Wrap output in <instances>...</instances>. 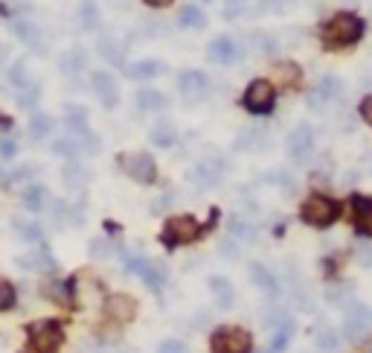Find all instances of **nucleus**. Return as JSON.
Listing matches in <instances>:
<instances>
[{
	"instance_id": "1",
	"label": "nucleus",
	"mask_w": 372,
	"mask_h": 353,
	"mask_svg": "<svg viewBox=\"0 0 372 353\" xmlns=\"http://www.w3.org/2000/svg\"><path fill=\"white\" fill-rule=\"evenodd\" d=\"M364 30H366V23L358 12H337L323 23L320 38H323L326 47H352L355 41H361Z\"/></svg>"
},
{
	"instance_id": "2",
	"label": "nucleus",
	"mask_w": 372,
	"mask_h": 353,
	"mask_svg": "<svg viewBox=\"0 0 372 353\" xmlns=\"http://www.w3.org/2000/svg\"><path fill=\"white\" fill-rule=\"evenodd\" d=\"M300 216L306 225L311 228H329L337 222L340 216V204L332 199V196H323V193H314L303 202V210H300Z\"/></svg>"
},
{
	"instance_id": "3",
	"label": "nucleus",
	"mask_w": 372,
	"mask_h": 353,
	"mask_svg": "<svg viewBox=\"0 0 372 353\" xmlns=\"http://www.w3.org/2000/svg\"><path fill=\"white\" fill-rule=\"evenodd\" d=\"M27 333H30V350L32 353H59V347L64 345V330L53 318L30 324Z\"/></svg>"
},
{
	"instance_id": "4",
	"label": "nucleus",
	"mask_w": 372,
	"mask_h": 353,
	"mask_svg": "<svg viewBox=\"0 0 372 353\" xmlns=\"http://www.w3.org/2000/svg\"><path fill=\"white\" fill-rule=\"evenodd\" d=\"M201 225H198V219L192 216H172L160 233V240L166 248H178V245H189L195 243L198 237H201Z\"/></svg>"
},
{
	"instance_id": "5",
	"label": "nucleus",
	"mask_w": 372,
	"mask_h": 353,
	"mask_svg": "<svg viewBox=\"0 0 372 353\" xmlns=\"http://www.w3.org/2000/svg\"><path fill=\"white\" fill-rule=\"evenodd\" d=\"M126 272L131 274H140L145 287H152L155 292H160L169 280V269L160 263V260H148V257H140V254H131L126 257Z\"/></svg>"
},
{
	"instance_id": "6",
	"label": "nucleus",
	"mask_w": 372,
	"mask_h": 353,
	"mask_svg": "<svg viewBox=\"0 0 372 353\" xmlns=\"http://www.w3.org/2000/svg\"><path fill=\"white\" fill-rule=\"evenodd\" d=\"M212 353H251L253 350V339L241 327H221L210 339Z\"/></svg>"
},
{
	"instance_id": "7",
	"label": "nucleus",
	"mask_w": 372,
	"mask_h": 353,
	"mask_svg": "<svg viewBox=\"0 0 372 353\" xmlns=\"http://www.w3.org/2000/svg\"><path fill=\"white\" fill-rule=\"evenodd\" d=\"M274 103H277V88L268 79H253L251 85H247L244 97H241V105L251 114H268L270 108H274Z\"/></svg>"
},
{
	"instance_id": "8",
	"label": "nucleus",
	"mask_w": 372,
	"mask_h": 353,
	"mask_svg": "<svg viewBox=\"0 0 372 353\" xmlns=\"http://www.w3.org/2000/svg\"><path fill=\"white\" fill-rule=\"evenodd\" d=\"M119 167L131 181L137 184H152L157 178V167H155V158L148 152H134V155H122L119 158Z\"/></svg>"
},
{
	"instance_id": "9",
	"label": "nucleus",
	"mask_w": 372,
	"mask_h": 353,
	"mask_svg": "<svg viewBox=\"0 0 372 353\" xmlns=\"http://www.w3.org/2000/svg\"><path fill=\"white\" fill-rule=\"evenodd\" d=\"M178 91L186 103H201L210 97V79L201 74V70H184L178 76Z\"/></svg>"
},
{
	"instance_id": "10",
	"label": "nucleus",
	"mask_w": 372,
	"mask_h": 353,
	"mask_svg": "<svg viewBox=\"0 0 372 353\" xmlns=\"http://www.w3.org/2000/svg\"><path fill=\"white\" fill-rule=\"evenodd\" d=\"M314 152V132L308 123H296V129L288 134V155L294 163H306Z\"/></svg>"
},
{
	"instance_id": "11",
	"label": "nucleus",
	"mask_w": 372,
	"mask_h": 353,
	"mask_svg": "<svg viewBox=\"0 0 372 353\" xmlns=\"http://www.w3.org/2000/svg\"><path fill=\"white\" fill-rule=\"evenodd\" d=\"M239 56H241V50H239V44H236L230 35H218V38H212L210 47H207V59H210L212 64H221V67L236 64Z\"/></svg>"
},
{
	"instance_id": "12",
	"label": "nucleus",
	"mask_w": 372,
	"mask_h": 353,
	"mask_svg": "<svg viewBox=\"0 0 372 353\" xmlns=\"http://www.w3.org/2000/svg\"><path fill=\"white\" fill-rule=\"evenodd\" d=\"M265 324L270 327V345H268L265 353H282L288 347V342H291V333H294L291 318L285 313H277V316H270Z\"/></svg>"
},
{
	"instance_id": "13",
	"label": "nucleus",
	"mask_w": 372,
	"mask_h": 353,
	"mask_svg": "<svg viewBox=\"0 0 372 353\" xmlns=\"http://www.w3.org/2000/svg\"><path fill=\"white\" fill-rule=\"evenodd\" d=\"M90 85H93V93H96L99 103H102L105 108H116L119 105V88H116L114 74H108V70H96V74L90 76Z\"/></svg>"
},
{
	"instance_id": "14",
	"label": "nucleus",
	"mask_w": 372,
	"mask_h": 353,
	"mask_svg": "<svg viewBox=\"0 0 372 353\" xmlns=\"http://www.w3.org/2000/svg\"><path fill=\"white\" fill-rule=\"evenodd\" d=\"M369 321H372L369 310L361 307V303H352V307L346 310V316H343V336H346V339H352V342H358L361 336H366Z\"/></svg>"
},
{
	"instance_id": "15",
	"label": "nucleus",
	"mask_w": 372,
	"mask_h": 353,
	"mask_svg": "<svg viewBox=\"0 0 372 353\" xmlns=\"http://www.w3.org/2000/svg\"><path fill=\"white\" fill-rule=\"evenodd\" d=\"M105 313L114 321H131L137 316V301L131 295H111L105 301Z\"/></svg>"
},
{
	"instance_id": "16",
	"label": "nucleus",
	"mask_w": 372,
	"mask_h": 353,
	"mask_svg": "<svg viewBox=\"0 0 372 353\" xmlns=\"http://www.w3.org/2000/svg\"><path fill=\"white\" fill-rule=\"evenodd\" d=\"M340 97H343V85H340V79L326 76L323 82H320V85L314 88V93H311V105H332V103H337Z\"/></svg>"
},
{
	"instance_id": "17",
	"label": "nucleus",
	"mask_w": 372,
	"mask_h": 353,
	"mask_svg": "<svg viewBox=\"0 0 372 353\" xmlns=\"http://www.w3.org/2000/svg\"><path fill=\"white\" fill-rule=\"evenodd\" d=\"M210 292H212V298H215V303H218L221 310H230L233 307L236 289H233V284H230L224 274H212L210 277Z\"/></svg>"
},
{
	"instance_id": "18",
	"label": "nucleus",
	"mask_w": 372,
	"mask_h": 353,
	"mask_svg": "<svg viewBox=\"0 0 372 353\" xmlns=\"http://www.w3.org/2000/svg\"><path fill=\"white\" fill-rule=\"evenodd\" d=\"M352 210H355V228L372 237V196H352Z\"/></svg>"
},
{
	"instance_id": "19",
	"label": "nucleus",
	"mask_w": 372,
	"mask_h": 353,
	"mask_svg": "<svg viewBox=\"0 0 372 353\" xmlns=\"http://www.w3.org/2000/svg\"><path fill=\"white\" fill-rule=\"evenodd\" d=\"M137 105H140V111H163L169 105V97L160 93L157 88H140L137 91Z\"/></svg>"
},
{
	"instance_id": "20",
	"label": "nucleus",
	"mask_w": 372,
	"mask_h": 353,
	"mask_svg": "<svg viewBox=\"0 0 372 353\" xmlns=\"http://www.w3.org/2000/svg\"><path fill=\"white\" fill-rule=\"evenodd\" d=\"M44 292L49 295V301L73 307V280H49V284H44Z\"/></svg>"
},
{
	"instance_id": "21",
	"label": "nucleus",
	"mask_w": 372,
	"mask_h": 353,
	"mask_svg": "<svg viewBox=\"0 0 372 353\" xmlns=\"http://www.w3.org/2000/svg\"><path fill=\"white\" fill-rule=\"evenodd\" d=\"M12 33L23 41V44H30V47H41V33L32 21L27 18H12Z\"/></svg>"
},
{
	"instance_id": "22",
	"label": "nucleus",
	"mask_w": 372,
	"mask_h": 353,
	"mask_svg": "<svg viewBox=\"0 0 372 353\" xmlns=\"http://www.w3.org/2000/svg\"><path fill=\"white\" fill-rule=\"evenodd\" d=\"M251 277H253V284H256L265 295H277V292H280L277 277L268 272V266H262V263H251Z\"/></svg>"
},
{
	"instance_id": "23",
	"label": "nucleus",
	"mask_w": 372,
	"mask_h": 353,
	"mask_svg": "<svg viewBox=\"0 0 372 353\" xmlns=\"http://www.w3.org/2000/svg\"><path fill=\"white\" fill-rule=\"evenodd\" d=\"M178 27H184V30H201V27H207L204 9H198L195 4H192V6H184V9L178 12Z\"/></svg>"
},
{
	"instance_id": "24",
	"label": "nucleus",
	"mask_w": 372,
	"mask_h": 353,
	"mask_svg": "<svg viewBox=\"0 0 372 353\" xmlns=\"http://www.w3.org/2000/svg\"><path fill=\"white\" fill-rule=\"evenodd\" d=\"M49 202V193H47V187L44 184H30L27 190H23V207L27 210H44Z\"/></svg>"
},
{
	"instance_id": "25",
	"label": "nucleus",
	"mask_w": 372,
	"mask_h": 353,
	"mask_svg": "<svg viewBox=\"0 0 372 353\" xmlns=\"http://www.w3.org/2000/svg\"><path fill=\"white\" fill-rule=\"evenodd\" d=\"M163 74V64L157 59H143V62H134L128 67V76L131 79H155Z\"/></svg>"
},
{
	"instance_id": "26",
	"label": "nucleus",
	"mask_w": 372,
	"mask_h": 353,
	"mask_svg": "<svg viewBox=\"0 0 372 353\" xmlns=\"http://www.w3.org/2000/svg\"><path fill=\"white\" fill-rule=\"evenodd\" d=\"M53 129H56V117L47 111H35V117L30 120V134L35 140H44L47 134H53Z\"/></svg>"
},
{
	"instance_id": "27",
	"label": "nucleus",
	"mask_w": 372,
	"mask_h": 353,
	"mask_svg": "<svg viewBox=\"0 0 372 353\" xmlns=\"http://www.w3.org/2000/svg\"><path fill=\"white\" fill-rule=\"evenodd\" d=\"M195 178H201V187H215V181H221V167L215 161H201L195 167Z\"/></svg>"
},
{
	"instance_id": "28",
	"label": "nucleus",
	"mask_w": 372,
	"mask_h": 353,
	"mask_svg": "<svg viewBox=\"0 0 372 353\" xmlns=\"http://www.w3.org/2000/svg\"><path fill=\"white\" fill-rule=\"evenodd\" d=\"M175 140H178V132H175V126H172L169 120H160L152 129V144H157V146H172Z\"/></svg>"
},
{
	"instance_id": "29",
	"label": "nucleus",
	"mask_w": 372,
	"mask_h": 353,
	"mask_svg": "<svg viewBox=\"0 0 372 353\" xmlns=\"http://www.w3.org/2000/svg\"><path fill=\"white\" fill-rule=\"evenodd\" d=\"M20 266H27V269H53V254H49V248L41 245L30 257H20Z\"/></svg>"
},
{
	"instance_id": "30",
	"label": "nucleus",
	"mask_w": 372,
	"mask_h": 353,
	"mask_svg": "<svg viewBox=\"0 0 372 353\" xmlns=\"http://www.w3.org/2000/svg\"><path fill=\"white\" fill-rule=\"evenodd\" d=\"M277 79L282 85H300L303 82V70L296 67L294 62H280L277 64Z\"/></svg>"
},
{
	"instance_id": "31",
	"label": "nucleus",
	"mask_w": 372,
	"mask_h": 353,
	"mask_svg": "<svg viewBox=\"0 0 372 353\" xmlns=\"http://www.w3.org/2000/svg\"><path fill=\"white\" fill-rule=\"evenodd\" d=\"M15 225V233L23 240H30V243H38L41 240V225L38 222H23V219H12Z\"/></svg>"
},
{
	"instance_id": "32",
	"label": "nucleus",
	"mask_w": 372,
	"mask_h": 353,
	"mask_svg": "<svg viewBox=\"0 0 372 353\" xmlns=\"http://www.w3.org/2000/svg\"><path fill=\"white\" fill-rule=\"evenodd\" d=\"M64 178H67L70 187H79V184H85V178H88V170H82L79 161H70V167L64 170Z\"/></svg>"
},
{
	"instance_id": "33",
	"label": "nucleus",
	"mask_w": 372,
	"mask_h": 353,
	"mask_svg": "<svg viewBox=\"0 0 372 353\" xmlns=\"http://www.w3.org/2000/svg\"><path fill=\"white\" fill-rule=\"evenodd\" d=\"M15 287L9 284V280H0V313H6L15 307Z\"/></svg>"
},
{
	"instance_id": "34",
	"label": "nucleus",
	"mask_w": 372,
	"mask_h": 353,
	"mask_svg": "<svg viewBox=\"0 0 372 353\" xmlns=\"http://www.w3.org/2000/svg\"><path fill=\"white\" fill-rule=\"evenodd\" d=\"M157 353H189V347L181 339H166V342H160Z\"/></svg>"
},
{
	"instance_id": "35",
	"label": "nucleus",
	"mask_w": 372,
	"mask_h": 353,
	"mask_svg": "<svg viewBox=\"0 0 372 353\" xmlns=\"http://www.w3.org/2000/svg\"><path fill=\"white\" fill-rule=\"evenodd\" d=\"M111 248H114V245H111L108 240H93V243H90V254H93V257H111V254H114Z\"/></svg>"
},
{
	"instance_id": "36",
	"label": "nucleus",
	"mask_w": 372,
	"mask_h": 353,
	"mask_svg": "<svg viewBox=\"0 0 372 353\" xmlns=\"http://www.w3.org/2000/svg\"><path fill=\"white\" fill-rule=\"evenodd\" d=\"M317 345L323 347V350H335V347H337V336H335L332 330H320V333H317Z\"/></svg>"
},
{
	"instance_id": "37",
	"label": "nucleus",
	"mask_w": 372,
	"mask_h": 353,
	"mask_svg": "<svg viewBox=\"0 0 372 353\" xmlns=\"http://www.w3.org/2000/svg\"><path fill=\"white\" fill-rule=\"evenodd\" d=\"M15 155H18V144H15V140H12V137H4V140H0V158L9 161V158H15Z\"/></svg>"
},
{
	"instance_id": "38",
	"label": "nucleus",
	"mask_w": 372,
	"mask_h": 353,
	"mask_svg": "<svg viewBox=\"0 0 372 353\" xmlns=\"http://www.w3.org/2000/svg\"><path fill=\"white\" fill-rule=\"evenodd\" d=\"M244 4H247V0H224V15L227 18H236L244 9Z\"/></svg>"
},
{
	"instance_id": "39",
	"label": "nucleus",
	"mask_w": 372,
	"mask_h": 353,
	"mask_svg": "<svg viewBox=\"0 0 372 353\" xmlns=\"http://www.w3.org/2000/svg\"><path fill=\"white\" fill-rule=\"evenodd\" d=\"M361 117H364V123H369V126H372V93L361 100Z\"/></svg>"
},
{
	"instance_id": "40",
	"label": "nucleus",
	"mask_w": 372,
	"mask_h": 353,
	"mask_svg": "<svg viewBox=\"0 0 372 353\" xmlns=\"http://www.w3.org/2000/svg\"><path fill=\"white\" fill-rule=\"evenodd\" d=\"M85 27H96V6H93V0H85Z\"/></svg>"
},
{
	"instance_id": "41",
	"label": "nucleus",
	"mask_w": 372,
	"mask_h": 353,
	"mask_svg": "<svg viewBox=\"0 0 372 353\" xmlns=\"http://www.w3.org/2000/svg\"><path fill=\"white\" fill-rule=\"evenodd\" d=\"M143 4L155 6V9H163V6H169V4H172V0H143Z\"/></svg>"
},
{
	"instance_id": "42",
	"label": "nucleus",
	"mask_w": 372,
	"mask_h": 353,
	"mask_svg": "<svg viewBox=\"0 0 372 353\" xmlns=\"http://www.w3.org/2000/svg\"><path fill=\"white\" fill-rule=\"evenodd\" d=\"M9 59V44H4V41H0V64H4Z\"/></svg>"
},
{
	"instance_id": "43",
	"label": "nucleus",
	"mask_w": 372,
	"mask_h": 353,
	"mask_svg": "<svg viewBox=\"0 0 372 353\" xmlns=\"http://www.w3.org/2000/svg\"><path fill=\"white\" fill-rule=\"evenodd\" d=\"M9 126H12V120H9L6 114H0V129H9Z\"/></svg>"
},
{
	"instance_id": "44",
	"label": "nucleus",
	"mask_w": 372,
	"mask_h": 353,
	"mask_svg": "<svg viewBox=\"0 0 372 353\" xmlns=\"http://www.w3.org/2000/svg\"><path fill=\"white\" fill-rule=\"evenodd\" d=\"M361 353H372V342H366V345L361 347Z\"/></svg>"
},
{
	"instance_id": "45",
	"label": "nucleus",
	"mask_w": 372,
	"mask_h": 353,
	"mask_svg": "<svg viewBox=\"0 0 372 353\" xmlns=\"http://www.w3.org/2000/svg\"><path fill=\"white\" fill-rule=\"evenodd\" d=\"M201 4H212V0H201Z\"/></svg>"
}]
</instances>
